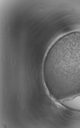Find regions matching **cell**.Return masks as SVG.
<instances>
[{"mask_svg":"<svg viewBox=\"0 0 80 128\" xmlns=\"http://www.w3.org/2000/svg\"><path fill=\"white\" fill-rule=\"evenodd\" d=\"M46 86L57 100L80 94V31L58 40L48 52L43 65Z\"/></svg>","mask_w":80,"mask_h":128,"instance_id":"1","label":"cell"}]
</instances>
